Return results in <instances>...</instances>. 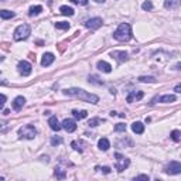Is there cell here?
Masks as SVG:
<instances>
[{
  "label": "cell",
  "instance_id": "6da1fadb",
  "mask_svg": "<svg viewBox=\"0 0 181 181\" xmlns=\"http://www.w3.org/2000/svg\"><path fill=\"white\" fill-rule=\"evenodd\" d=\"M64 95H68V96H77L79 99L85 100V102H89V104H98L99 102V98L93 93H89L84 89H79V88H70V89H65L64 91Z\"/></svg>",
  "mask_w": 181,
  "mask_h": 181
},
{
  "label": "cell",
  "instance_id": "7a4b0ae2",
  "mask_svg": "<svg viewBox=\"0 0 181 181\" xmlns=\"http://www.w3.org/2000/svg\"><path fill=\"white\" fill-rule=\"evenodd\" d=\"M113 37L118 41H129L132 38V27L129 23H122L113 33Z\"/></svg>",
  "mask_w": 181,
  "mask_h": 181
},
{
  "label": "cell",
  "instance_id": "3957f363",
  "mask_svg": "<svg viewBox=\"0 0 181 181\" xmlns=\"http://www.w3.org/2000/svg\"><path fill=\"white\" fill-rule=\"evenodd\" d=\"M30 34H31V28H30L28 24H21V26H19L14 30L13 38L16 41H23V40H26Z\"/></svg>",
  "mask_w": 181,
  "mask_h": 181
},
{
  "label": "cell",
  "instance_id": "277c9868",
  "mask_svg": "<svg viewBox=\"0 0 181 181\" xmlns=\"http://www.w3.org/2000/svg\"><path fill=\"white\" fill-rule=\"evenodd\" d=\"M36 134H37V130H36V127L33 125H26L19 129V136L21 139H28L30 140V139H34Z\"/></svg>",
  "mask_w": 181,
  "mask_h": 181
},
{
  "label": "cell",
  "instance_id": "5b68a950",
  "mask_svg": "<svg viewBox=\"0 0 181 181\" xmlns=\"http://www.w3.org/2000/svg\"><path fill=\"white\" fill-rule=\"evenodd\" d=\"M115 157H116V164H115V167H116V170H118L119 173H122L123 170H126V168L129 167L130 160L127 159V157L122 156L120 153H116V154H115Z\"/></svg>",
  "mask_w": 181,
  "mask_h": 181
},
{
  "label": "cell",
  "instance_id": "8992f818",
  "mask_svg": "<svg viewBox=\"0 0 181 181\" xmlns=\"http://www.w3.org/2000/svg\"><path fill=\"white\" fill-rule=\"evenodd\" d=\"M166 171L167 174H171V175H174V174H180L181 173V164L178 161H170V164L166 167Z\"/></svg>",
  "mask_w": 181,
  "mask_h": 181
},
{
  "label": "cell",
  "instance_id": "52a82bcc",
  "mask_svg": "<svg viewBox=\"0 0 181 181\" xmlns=\"http://www.w3.org/2000/svg\"><path fill=\"white\" fill-rule=\"evenodd\" d=\"M19 72L23 77H27V75L31 74V64L27 62V61H20L19 62Z\"/></svg>",
  "mask_w": 181,
  "mask_h": 181
},
{
  "label": "cell",
  "instance_id": "ba28073f",
  "mask_svg": "<svg viewBox=\"0 0 181 181\" xmlns=\"http://www.w3.org/2000/svg\"><path fill=\"white\" fill-rule=\"evenodd\" d=\"M102 19H99V17H93V19H89L85 21V26L88 27V28L91 30H96V28H99L100 26H102Z\"/></svg>",
  "mask_w": 181,
  "mask_h": 181
},
{
  "label": "cell",
  "instance_id": "9c48e42d",
  "mask_svg": "<svg viewBox=\"0 0 181 181\" xmlns=\"http://www.w3.org/2000/svg\"><path fill=\"white\" fill-rule=\"evenodd\" d=\"M61 127H64L68 133H72V132L77 130V123H75L74 120H71V119H65L62 122V125H61Z\"/></svg>",
  "mask_w": 181,
  "mask_h": 181
},
{
  "label": "cell",
  "instance_id": "30bf717a",
  "mask_svg": "<svg viewBox=\"0 0 181 181\" xmlns=\"http://www.w3.org/2000/svg\"><path fill=\"white\" fill-rule=\"evenodd\" d=\"M144 93L141 92V91H132V92L127 95V98H126V100L129 102V104H132V102H136V100H140L141 98H143Z\"/></svg>",
  "mask_w": 181,
  "mask_h": 181
},
{
  "label": "cell",
  "instance_id": "8fae6325",
  "mask_svg": "<svg viewBox=\"0 0 181 181\" xmlns=\"http://www.w3.org/2000/svg\"><path fill=\"white\" fill-rule=\"evenodd\" d=\"M54 59H55L54 54L45 52L44 55H43V59H41V65H43V67H48V65H51V64L54 62Z\"/></svg>",
  "mask_w": 181,
  "mask_h": 181
},
{
  "label": "cell",
  "instance_id": "7c38bea8",
  "mask_svg": "<svg viewBox=\"0 0 181 181\" xmlns=\"http://www.w3.org/2000/svg\"><path fill=\"white\" fill-rule=\"evenodd\" d=\"M111 55H112V58L118 59L119 62H125L126 59H127V52H125V51H112Z\"/></svg>",
  "mask_w": 181,
  "mask_h": 181
},
{
  "label": "cell",
  "instance_id": "4fadbf2b",
  "mask_svg": "<svg viewBox=\"0 0 181 181\" xmlns=\"http://www.w3.org/2000/svg\"><path fill=\"white\" fill-rule=\"evenodd\" d=\"M24 104H26V99H24L23 96H17L14 99V102H13V109H14V111H20V109L24 106Z\"/></svg>",
  "mask_w": 181,
  "mask_h": 181
},
{
  "label": "cell",
  "instance_id": "5bb4252c",
  "mask_svg": "<svg viewBox=\"0 0 181 181\" xmlns=\"http://www.w3.org/2000/svg\"><path fill=\"white\" fill-rule=\"evenodd\" d=\"M48 125H50V127H51L52 130H55V132H58V130L61 129V125H59L57 116H51L50 120H48Z\"/></svg>",
  "mask_w": 181,
  "mask_h": 181
},
{
  "label": "cell",
  "instance_id": "9a60e30c",
  "mask_svg": "<svg viewBox=\"0 0 181 181\" xmlns=\"http://www.w3.org/2000/svg\"><path fill=\"white\" fill-rule=\"evenodd\" d=\"M96 67H98V70H99V71H102V72H106V74L112 72V67H111V64L105 62V61H99Z\"/></svg>",
  "mask_w": 181,
  "mask_h": 181
},
{
  "label": "cell",
  "instance_id": "2e32d148",
  "mask_svg": "<svg viewBox=\"0 0 181 181\" xmlns=\"http://www.w3.org/2000/svg\"><path fill=\"white\" fill-rule=\"evenodd\" d=\"M98 146H99V149L102 152H107L109 147H111V143H109V140H107L106 137H102V139H99V141H98Z\"/></svg>",
  "mask_w": 181,
  "mask_h": 181
},
{
  "label": "cell",
  "instance_id": "e0dca14e",
  "mask_svg": "<svg viewBox=\"0 0 181 181\" xmlns=\"http://www.w3.org/2000/svg\"><path fill=\"white\" fill-rule=\"evenodd\" d=\"M132 130L137 134H141L144 132V125L141 122H134L133 125H132Z\"/></svg>",
  "mask_w": 181,
  "mask_h": 181
},
{
  "label": "cell",
  "instance_id": "ac0fdd59",
  "mask_svg": "<svg viewBox=\"0 0 181 181\" xmlns=\"http://www.w3.org/2000/svg\"><path fill=\"white\" fill-rule=\"evenodd\" d=\"M59 11H61L62 16H74V9L68 7V6H61V7H59Z\"/></svg>",
  "mask_w": 181,
  "mask_h": 181
},
{
  "label": "cell",
  "instance_id": "d6986e66",
  "mask_svg": "<svg viewBox=\"0 0 181 181\" xmlns=\"http://www.w3.org/2000/svg\"><path fill=\"white\" fill-rule=\"evenodd\" d=\"M72 115H74L75 119H79V120H81V119H85L86 116H88V112L86 111H77V109H75V111H72Z\"/></svg>",
  "mask_w": 181,
  "mask_h": 181
},
{
  "label": "cell",
  "instance_id": "ffe728a7",
  "mask_svg": "<svg viewBox=\"0 0 181 181\" xmlns=\"http://www.w3.org/2000/svg\"><path fill=\"white\" fill-rule=\"evenodd\" d=\"M0 17L4 20H9V19H11V17H14V13L10 10H0Z\"/></svg>",
  "mask_w": 181,
  "mask_h": 181
},
{
  "label": "cell",
  "instance_id": "44dd1931",
  "mask_svg": "<svg viewBox=\"0 0 181 181\" xmlns=\"http://www.w3.org/2000/svg\"><path fill=\"white\" fill-rule=\"evenodd\" d=\"M41 11H43V7H41V6H33V7H30L28 14L33 17V16H38Z\"/></svg>",
  "mask_w": 181,
  "mask_h": 181
},
{
  "label": "cell",
  "instance_id": "7402d4cb",
  "mask_svg": "<svg viewBox=\"0 0 181 181\" xmlns=\"http://www.w3.org/2000/svg\"><path fill=\"white\" fill-rule=\"evenodd\" d=\"M160 102L163 104H170V102H175V96L174 95H164L160 98Z\"/></svg>",
  "mask_w": 181,
  "mask_h": 181
},
{
  "label": "cell",
  "instance_id": "603a6c76",
  "mask_svg": "<svg viewBox=\"0 0 181 181\" xmlns=\"http://www.w3.org/2000/svg\"><path fill=\"white\" fill-rule=\"evenodd\" d=\"M71 146H72V147H74V150H77V152H79V153L84 152V147H81V146H84V143H82V141H72V143H71Z\"/></svg>",
  "mask_w": 181,
  "mask_h": 181
},
{
  "label": "cell",
  "instance_id": "cb8c5ba5",
  "mask_svg": "<svg viewBox=\"0 0 181 181\" xmlns=\"http://www.w3.org/2000/svg\"><path fill=\"white\" fill-rule=\"evenodd\" d=\"M54 175H55L57 178H59V180H64V178L67 177V174H65V171L61 170V168H55V171H54Z\"/></svg>",
  "mask_w": 181,
  "mask_h": 181
},
{
  "label": "cell",
  "instance_id": "d4e9b609",
  "mask_svg": "<svg viewBox=\"0 0 181 181\" xmlns=\"http://www.w3.org/2000/svg\"><path fill=\"white\" fill-rule=\"evenodd\" d=\"M171 139H173L174 141H180V139H181V133H180V130H173L171 132Z\"/></svg>",
  "mask_w": 181,
  "mask_h": 181
},
{
  "label": "cell",
  "instance_id": "484cf974",
  "mask_svg": "<svg viewBox=\"0 0 181 181\" xmlns=\"http://www.w3.org/2000/svg\"><path fill=\"white\" fill-rule=\"evenodd\" d=\"M55 27L59 30H68L70 28V24L65 21H58V23H55Z\"/></svg>",
  "mask_w": 181,
  "mask_h": 181
},
{
  "label": "cell",
  "instance_id": "4316f807",
  "mask_svg": "<svg viewBox=\"0 0 181 181\" xmlns=\"http://www.w3.org/2000/svg\"><path fill=\"white\" fill-rule=\"evenodd\" d=\"M141 9H143V10H147V11L153 10V3L150 2V0H146V2L141 4Z\"/></svg>",
  "mask_w": 181,
  "mask_h": 181
},
{
  "label": "cell",
  "instance_id": "83f0119b",
  "mask_svg": "<svg viewBox=\"0 0 181 181\" xmlns=\"http://www.w3.org/2000/svg\"><path fill=\"white\" fill-rule=\"evenodd\" d=\"M139 81L140 82H150V84H153V82H156V79L153 77H139Z\"/></svg>",
  "mask_w": 181,
  "mask_h": 181
},
{
  "label": "cell",
  "instance_id": "f1b7e54d",
  "mask_svg": "<svg viewBox=\"0 0 181 181\" xmlns=\"http://www.w3.org/2000/svg\"><path fill=\"white\" fill-rule=\"evenodd\" d=\"M61 143H62V139H61V137L54 136L51 139V144H52V146H58V144H61Z\"/></svg>",
  "mask_w": 181,
  "mask_h": 181
},
{
  "label": "cell",
  "instance_id": "f546056e",
  "mask_svg": "<svg viewBox=\"0 0 181 181\" xmlns=\"http://www.w3.org/2000/svg\"><path fill=\"white\" fill-rule=\"evenodd\" d=\"M99 123H100V119L99 118H93V119H91V120L88 122V125L89 126H98Z\"/></svg>",
  "mask_w": 181,
  "mask_h": 181
},
{
  "label": "cell",
  "instance_id": "4dcf8cb0",
  "mask_svg": "<svg viewBox=\"0 0 181 181\" xmlns=\"http://www.w3.org/2000/svg\"><path fill=\"white\" fill-rule=\"evenodd\" d=\"M115 130H116V132H125L126 125H123V123H118V125L115 126Z\"/></svg>",
  "mask_w": 181,
  "mask_h": 181
},
{
  "label": "cell",
  "instance_id": "1f68e13d",
  "mask_svg": "<svg viewBox=\"0 0 181 181\" xmlns=\"http://www.w3.org/2000/svg\"><path fill=\"white\" fill-rule=\"evenodd\" d=\"M96 170H100L102 173L109 174V173H111V167H96Z\"/></svg>",
  "mask_w": 181,
  "mask_h": 181
},
{
  "label": "cell",
  "instance_id": "d6a6232c",
  "mask_svg": "<svg viewBox=\"0 0 181 181\" xmlns=\"http://www.w3.org/2000/svg\"><path fill=\"white\" fill-rule=\"evenodd\" d=\"M72 3L75 4H81V6H85V4H88V0H71Z\"/></svg>",
  "mask_w": 181,
  "mask_h": 181
},
{
  "label": "cell",
  "instance_id": "836d02e7",
  "mask_svg": "<svg viewBox=\"0 0 181 181\" xmlns=\"http://www.w3.org/2000/svg\"><path fill=\"white\" fill-rule=\"evenodd\" d=\"M164 6H166V9H170L174 6V2L173 0H166V2H164Z\"/></svg>",
  "mask_w": 181,
  "mask_h": 181
},
{
  "label": "cell",
  "instance_id": "e575fe53",
  "mask_svg": "<svg viewBox=\"0 0 181 181\" xmlns=\"http://www.w3.org/2000/svg\"><path fill=\"white\" fill-rule=\"evenodd\" d=\"M4 104H6V96L0 93V107H3Z\"/></svg>",
  "mask_w": 181,
  "mask_h": 181
},
{
  "label": "cell",
  "instance_id": "d590c367",
  "mask_svg": "<svg viewBox=\"0 0 181 181\" xmlns=\"http://www.w3.org/2000/svg\"><path fill=\"white\" fill-rule=\"evenodd\" d=\"M134 180H147L149 181V175H144V174H141V175H137Z\"/></svg>",
  "mask_w": 181,
  "mask_h": 181
},
{
  "label": "cell",
  "instance_id": "8d00e7d4",
  "mask_svg": "<svg viewBox=\"0 0 181 181\" xmlns=\"http://www.w3.org/2000/svg\"><path fill=\"white\" fill-rule=\"evenodd\" d=\"M58 50L61 52H64V50H65V44H64V43H61V44H58Z\"/></svg>",
  "mask_w": 181,
  "mask_h": 181
},
{
  "label": "cell",
  "instance_id": "74e56055",
  "mask_svg": "<svg viewBox=\"0 0 181 181\" xmlns=\"http://www.w3.org/2000/svg\"><path fill=\"white\" fill-rule=\"evenodd\" d=\"M175 92H177V93H180V92H181V86H180V85L175 86Z\"/></svg>",
  "mask_w": 181,
  "mask_h": 181
},
{
  "label": "cell",
  "instance_id": "f35d334b",
  "mask_svg": "<svg viewBox=\"0 0 181 181\" xmlns=\"http://www.w3.org/2000/svg\"><path fill=\"white\" fill-rule=\"evenodd\" d=\"M95 2H96V3H104L105 0H95Z\"/></svg>",
  "mask_w": 181,
  "mask_h": 181
},
{
  "label": "cell",
  "instance_id": "ab89813d",
  "mask_svg": "<svg viewBox=\"0 0 181 181\" xmlns=\"http://www.w3.org/2000/svg\"><path fill=\"white\" fill-rule=\"evenodd\" d=\"M0 61H3V57H0Z\"/></svg>",
  "mask_w": 181,
  "mask_h": 181
}]
</instances>
